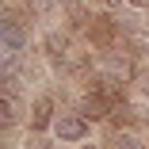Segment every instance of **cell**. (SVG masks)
Instances as JSON below:
<instances>
[{
  "label": "cell",
  "mask_w": 149,
  "mask_h": 149,
  "mask_svg": "<svg viewBox=\"0 0 149 149\" xmlns=\"http://www.w3.org/2000/svg\"><path fill=\"white\" fill-rule=\"evenodd\" d=\"M115 141H118V149H141V145H138V138H134V134H118V138H115Z\"/></svg>",
  "instance_id": "52a82bcc"
},
{
  "label": "cell",
  "mask_w": 149,
  "mask_h": 149,
  "mask_svg": "<svg viewBox=\"0 0 149 149\" xmlns=\"http://www.w3.org/2000/svg\"><path fill=\"white\" fill-rule=\"evenodd\" d=\"M27 149H54L46 138H27Z\"/></svg>",
  "instance_id": "9c48e42d"
},
{
  "label": "cell",
  "mask_w": 149,
  "mask_h": 149,
  "mask_svg": "<svg viewBox=\"0 0 149 149\" xmlns=\"http://www.w3.org/2000/svg\"><path fill=\"white\" fill-rule=\"evenodd\" d=\"M54 138L57 141H84L88 138V118L73 115V111H61L54 118Z\"/></svg>",
  "instance_id": "7a4b0ae2"
},
{
  "label": "cell",
  "mask_w": 149,
  "mask_h": 149,
  "mask_svg": "<svg viewBox=\"0 0 149 149\" xmlns=\"http://www.w3.org/2000/svg\"><path fill=\"white\" fill-rule=\"evenodd\" d=\"M27 8H31L35 15H54V8H57V0H27Z\"/></svg>",
  "instance_id": "8992f818"
},
{
  "label": "cell",
  "mask_w": 149,
  "mask_h": 149,
  "mask_svg": "<svg viewBox=\"0 0 149 149\" xmlns=\"http://www.w3.org/2000/svg\"><path fill=\"white\" fill-rule=\"evenodd\" d=\"M0 111H4V123L12 126L19 118V103H15V92H4V103H0Z\"/></svg>",
  "instance_id": "5b68a950"
},
{
  "label": "cell",
  "mask_w": 149,
  "mask_h": 149,
  "mask_svg": "<svg viewBox=\"0 0 149 149\" xmlns=\"http://www.w3.org/2000/svg\"><path fill=\"white\" fill-rule=\"evenodd\" d=\"M27 27L12 15V12H4L0 15V50H4V57H19L23 54V46H27Z\"/></svg>",
  "instance_id": "6da1fadb"
},
{
  "label": "cell",
  "mask_w": 149,
  "mask_h": 149,
  "mask_svg": "<svg viewBox=\"0 0 149 149\" xmlns=\"http://www.w3.org/2000/svg\"><path fill=\"white\" fill-rule=\"evenodd\" d=\"M80 149H100V145H80Z\"/></svg>",
  "instance_id": "8fae6325"
},
{
  "label": "cell",
  "mask_w": 149,
  "mask_h": 149,
  "mask_svg": "<svg viewBox=\"0 0 149 149\" xmlns=\"http://www.w3.org/2000/svg\"><path fill=\"white\" fill-rule=\"evenodd\" d=\"M126 4H130L134 12H149V0H126Z\"/></svg>",
  "instance_id": "30bf717a"
},
{
  "label": "cell",
  "mask_w": 149,
  "mask_h": 149,
  "mask_svg": "<svg viewBox=\"0 0 149 149\" xmlns=\"http://www.w3.org/2000/svg\"><path fill=\"white\" fill-rule=\"evenodd\" d=\"M54 100L50 96H38L35 103H31V130H46V126H54Z\"/></svg>",
  "instance_id": "3957f363"
},
{
  "label": "cell",
  "mask_w": 149,
  "mask_h": 149,
  "mask_svg": "<svg viewBox=\"0 0 149 149\" xmlns=\"http://www.w3.org/2000/svg\"><path fill=\"white\" fill-rule=\"evenodd\" d=\"M138 88H141V96L149 100V69H141V73H138Z\"/></svg>",
  "instance_id": "ba28073f"
},
{
  "label": "cell",
  "mask_w": 149,
  "mask_h": 149,
  "mask_svg": "<svg viewBox=\"0 0 149 149\" xmlns=\"http://www.w3.org/2000/svg\"><path fill=\"white\" fill-rule=\"evenodd\" d=\"M61 4H65V12L73 15V23L80 27V23H88V19H92V15H88V8L80 4V0H61Z\"/></svg>",
  "instance_id": "277c9868"
}]
</instances>
